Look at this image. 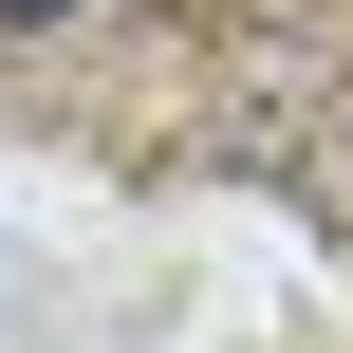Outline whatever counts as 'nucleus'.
<instances>
[{"label":"nucleus","instance_id":"f257e3e1","mask_svg":"<svg viewBox=\"0 0 353 353\" xmlns=\"http://www.w3.org/2000/svg\"><path fill=\"white\" fill-rule=\"evenodd\" d=\"M0 19H56V0H0Z\"/></svg>","mask_w":353,"mask_h":353}]
</instances>
